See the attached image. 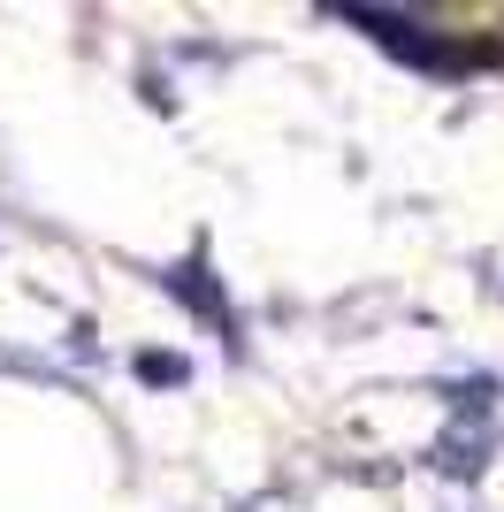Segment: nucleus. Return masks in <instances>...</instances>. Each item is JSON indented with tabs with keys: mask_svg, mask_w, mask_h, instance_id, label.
I'll list each match as a JSON object with an SVG mask.
<instances>
[]
</instances>
